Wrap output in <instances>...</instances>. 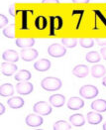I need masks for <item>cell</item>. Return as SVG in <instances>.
I'll list each match as a JSON object with an SVG mask.
<instances>
[{
  "label": "cell",
  "mask_w": 106,
  "mask_h": 130,
  "mask_svg": "<svg viewBox=\"0 0 106 130\" xmlns=\"http://www.w3.org/2000/svg\"><path fill=\"white\" fill-rule=\"evenodd\" d=\"M22 13H23V16H22V19H23V21H22V27L21 29H28V26H27V24H28V20H27V18H26V13H27V11L24 10L22 11Z\"/></svg>",
  "instance_id": "29"
},
{
  "label": "cell",
  "mask_w": 106,
  "mask_h": 130,
  "mask_svg": "<svg viewBox=\"0 0 106 130\" xmlns=\"http://www.w3.org/2000/svg\"><path fill=\"white\" fill-rule=\"evenodd\" d=\"M62 80L55 76L45 77L41 82V87L46 91H56L62 87Z\"/></svg>",
  "instance_id": "1"
},
{
  "label": "cell",
  "mask_w": 106,
  "mask_h": 130,
  "mask_svg": "<svg viewBox=\"0 0 106 130\" xmlns=\"http://www.w3.org/2000/svg\"><path fill=\"white\" fill-rule=\"evenodd\" d=\"M2 33L5 37L7 38H10V39H13L15 37V26L14 25H9L7 26L6 28H4L2 30Z\"/></svg>",
  "instance_id": "26"
},
{
  "label": "cell",
  "mask_w": 106,
  "mask_h": 130,
  "mask_svg": "<svg viewBox=\"0 0 106 130\" xmlns=\"http://www.w3.org/2000/svg\"><path fill=\"white\" fill-rule=\"evenodd\" d=\"M62 44L65 46L66 48H74L77 44V40L74 38H63Z\"/></svg>",
  "instance_id": "27"
},
{
  "label": "cell",
  "mask_w": 106,
  "mask_h": 130,
  "mask_svg": "<svg viewBox=\"0 0 106 130\" xmlns=\"http://www.w3.org/2000/svg\"><path fill=\"white\" fill-rule=\"evenodd\" d=\"M49 101H50L52 106L59 108V107L64 106V102H65V98L63 94H53L50 96Z\"/></svg>",
  "instance_id": "11"
},
{
  "label": "cell",
  "mask_w": 106,
  "mask_h": 130,
  "mask_svg": "<svg viewBox=\"0 0 106 130\" xmlns=\"http://www.w3.org/2000/svg\"><path fill=\"white\" fill-rule=\"evenodd\" d=\"M7 104L13 109L21 108L24 105V99L20 96H12L7 100Z\"/></svg>",
  "instance_id": "16"
},
{
  "label": "cell",
  "mask_w": 106,
  "mask_h": 130,
  "mask_svg": "<svg viewBox=\"0 0 106 130\" xmlns=\"http://www.w3.org/2000/svg\"><path fill=\"white\" fill-rule=\"evenodd\" d=\"M51 66L52 64L48 59H42L34 64V69L38 72H46V71L50 70Z\"/></svg>",
  "instance_id": "12"
},
{
  "label": "cell",
  "mask_w": 106,
  "mask_h": 130,
  "mask_svg": "<svg viewBox=\"0 0 106 130\" xmlns=\"http://www.w3.org/2000/svg\"><path fill=\"white\" fill-rule=\"evenodd\" d=\"M48 54L53 58H62L66 54V49L63 45L58 43L52 44L48 48Z\"/></svg>",
  "instance_id": "3"
},
{
  "label": "cell",
  "mask_w": 106,
  "mask_h": 130,
  "mask_svg": "<svg viewBox=\"0 0 106 130\" xmlns=\"http://www.w3.org/2000/svg\"><path fill=\"white\" fill-rule=\"evenodd\" d=\"M96 42L99 46L106 47V38H101V39H96Z\"/></svg>",
  "instance_id": "31"
},
{
  "label": "cell",
  "mask_w": 106,
  "mask_h": 130,
  "mask_svg": "<svg viewBox=\"0 0 106 130\" xmlns=\"http://www.w3.org/2000/svg\"><path fill=\"white\" fill-rule=\"evenodd\" d=\"M35 39L34 38H19V39H16V45L22 48V49H25V48H31L35 45Z\"/></svg>",
  "instance_id": "15"
},
{
  "label": "cell",
  "mask_w": 106,
  "mask_h": 130,
  "mask_svg": "<svg viewBox=\"0 0 106 130\" xmlns=\"http://www.w3.org/2000/svg\"><path fill=\"white\" fill-rule=\"evenodd\" d=\"M7 24H8L7 17L5 15H3V14H0V27H1V29L3 30V27H5Z\"/></svg>",
  "instance_id": "30"
},
{
  "label": "cell",
  "mask_w": 106,
  "mask_h": 130,
  "mask_svg": "<svg viewBox=\"0 0 106 130\" xmlns=\"http://www.w3.org/2000/svg\"><path fill=\"white\" fill-rule=\"evenodd\" d=\"M102 119H103L102 115L100 113H98L97 111L96 112H88L87 113V121L91 125L99 124L102 121Z\"/></svg>",
  "instance_id": "19"
},
{
  "label": "cell",
  "mask_w": 106,
  "mask_h": 130,
  "mask_svg": "<svg viewBox=\"0 0 106 130\" xmlns=\"http://www.w3.org/2000/svg\"><path fill=\"white\" fill-rule=\"evenodd\" d=\"M85 59H86V61H87L88 63L96 64V63H99V62H100L101 56H100V54H98V52L92 51V52H89V53L86 54Z\"/></svg>",
  "instance_id": "24"
},
{
  "label": "cell",
  "mask_w": 106,
  "mask_h": 130,
  "mask_svg": "<svg viewBox=\"0 0 106 130\" xmlns=\"http://www.w3.org/2000/svg\"><path fill=\"white\" fill-rule=\"evenodd\" d=\"M74 3H88L90 0H72Z\"/></svg>",
  "instance_id": "35"
},
{
  "label": "cell",
  "mask_w": 106,
  "mask_h": 130,
  "mask_svg": "<svg viewBox=\"0 0 106 130\" xmlns=\"http://www.w3.org/2000/svg\"><path fill=\"white\" fill-rule=\"evenodd\" d=\"M43 4H47V3H57L60 4V0H42Z\"/></svg>",
  "instance_id": "33"
},
{
  "label": "cell",
  "mask_w": 106,
  "mask_h": 130,
  "mask_svg": "<svg viewBox=\"0 0 106 130\" xmlns=\"http://www.w3.org/2000/svg\"><path fill=\"white\" fill-rule=\"evenodd\" d=\"M91 76L93 77H102V76H105L106 74V69L104 66L102 65H94L91 68Z\"/></svg>",
  "instance_id": "18"
},
{
  "label": "cell",
  "mask_w": 106,
  "mask_h": 130,
  "mask_svg": "<svg viewBox=\"0 0 106 130\" xmlns=\"http://www.w3.org/2000/svg\"><path fill=\"white\" fill-rule=\"evenodd\" d=\"M91 109L97 112H105L106 111V100L104 99H96L91 103Z\"/></svg>",
  "instance_id": "21"
},
{
  "label": "cell",
  "mask_w": 106,
  "mask_h": 130,
  "mask_svg": "<svg viewBox=\"0 0 106 130\" xmlns=\"http://www.w3.org/2000/svg\"><path fill=\"white\" fill-rule=\"evenodd\" d=\"M63 27V19L61 16L50 17V36H54L56 31L61 30Z\"/></svg>",
  "instance_id": "5"
},
{
  "label": "cell",
  "mask_w": 106,
  "mask_h": 130,
  "mask_svg": "<svg viewBox=\"0 0 106 130\" xmlns=\"http://www.w3.org/2000/svg\"><path fill=\"white\" fill-rule=\"evenodd\" d=\"M17 72V66L14 65L13 63L7 62L1 64V73L2 75L6 76H11L14 73Z\"/></svg>",
  "instance_id": "10"
},
{
  "label": "cell",
  "mask_w": 106,
  "mask_h": 130,
  "mask_svg": "<svg viewBox=\"0 0 106 130\" xmlns=\"http://www.w3.org/2000/svg\"><path fill=\"white\" fill-rule=\"evenodd\" d=\"M73 74H74V76H77V77H85L89 74V69L85 65H77L74 68Z\"/></svg>",
  "instance_id": "14"
},
{
  "label": "cell",
  "mask_w": 106,
  "mask_h": 130,
  "mask_svg": "<svg viewBox=\"0 0 106 130\" xmlns=\"http://www.w3.org/2000/svg\"><path fill=\"white\" fill-rule=\"evenodd\" d=\"M34 24H35V27H36V29H38V30L42 31V30H45V29L47 28L48 21H47V18H46L45 16H43V15H40V16L36 17V19H35V22H34Z\"/></svg>",
  "instance_id": "22"
},
{
  "label": "cell",
  "mask_w": 106,
  "mask_h": 130,
  "mask_svg": "<svg viewBox=\"0 0 106 130\" xmlns=\"http://www.w3.org/2000/svg\"><path fill=\"white\" fill-rule=\"evenodd\" d=\"M69 122L75 126V127H80V126H83L85 123L84 117L82 114L80 113H75L73 114L70 117H69Z\"/></svg>",
  "instance_id": "17"
},
{
  "label": "cell",
  "mask_w": 106,
  "mask_h": 130,
  "mask_svg": "<svg viewBox=\"0 0 106 130\" xmlns=\"http://www.w3.org/2000/svg\"><path fill=\"white\" fill-rule=\"evenodd\" d=\"M31 78V73L27 70H21L15 75V80L17 82H28Z\"/></svg>",
  "instance_id": "23"
},
{
  "label": "cell",
  "mask_w": 106,
  "mask_h": 130,
  "mask_svg": "<svg viewBox=\"0 0 106 130\" xmlns=\"http://www.w3.org/2000/svg\"><path fill=\"white\" fill-rule=\"evenodd\" d=\"M2 59L6 62L16 63L19 60V54L14 50H7L2 54Z\"/></svg>",
  "instance_id": "13"
},
{
  "label": "cell",
  "mask_w": 106,
  "mask_h": 130,
  "mask_svg": "<svg viewBox=\"0 0 106 130\" xmlns=\"http://www.w3.org/2000/svg\"><path fill=\"white\" fill-rule=\"evenodd\" d=\"M33 110L35 113H38L43 116L50 115L52 113V105L48 104L46 101H39L34 104Z\"/></svg>",
  "instance_id": "4"
},
{
  "label": "cell",
  "mask_w": 106,
  "mask_h": 130,
  "mask_svg": "<svg viewBox=\"0 0 106 130\" xmlns=\"http://www.w3.org/2000/svg\"><path fill=\"white\" fill-rule=\"evenodd\" d=\"M54 130H69L72 129V126L69 123H67L64 120H59L57 121L53 126Z\"/></svg>",
  "instance_id": "25"
},
{
  "label": "cell",
  "mask_w": 106,
  "mask_h": 130,
  "mask_svg": "<svg viewBox=\"0 0 106 130\" xmlns=\"http://www.w3.org/2000/svg\"><path fill=\"white\" fill-rule=\"evenodd\" d=\"M79 44L81 45L82 48L89 49V48H91L94 45V40L90 39V38H82V39L79 40Z\"/></svg>",
  "instance_id": "28"
},
{
  "label": "cell",
  "mask_w": 106,
  "mask_h": 130,
  "mask_svg": "<svg viewBox=\"0 0 106 130\" xmlns=\"http://www.w3.org/2000/svg\"><path fill=\"white\" fill-rule=\"evenodd\" d=\"M25 120H26V124L28 126H30V127H39L44 123L43 117L38 113L29 114Z\"/></svg>",
  "instance_id": "6"
},
{
  "label": "cell",
  "mask_w": 106,
  "mask_h": 130,
  "mask_svg": "<svg viewBox=\"0 0 106 130\" xmlns=\"http://www.w3.org/2000/svg\"><path fill=\"white\" fill-rule=\"evenodd\" d=\"M100 55H101V57L106 60V47H103L101 50H100Z\"/></svg>",
  "instance_id": "34"
},
{
  "label": "cell",
  "mask_w": 106,
  "mask_h": 130,
  "mask_svg": "<svg viewBox=\"0 0 106 130\" xmlns=\"http://www.w3.org/2000/svg\"><path fill=\"white\" fill-rule=\"evenodd\" d=\"M99 91L98 88L91 85H86L80 87L79 89V95L85 99H92L98 95Z\"/></svg>",
  "instance_id": "2"
},
{
  "label": "cell",
  "mask_w": 106,
  "mask_h": 130,
  "mask_svg": "<svg viewBox=\"0 0 106 130\" xmlns=\"http://www.w3.org/2000/svg\"><path fill=\"white\" fill-rule=\"evenodd\" d=\"M102 85H103L104 87H106V76H104L103 79H102Z\"/></svg>",
  "instance_id": "37"
},
{
  "label": "cell",
  "mask_w": 106,
  "mask_h": 130,
  "mask_svg": "<svg viewBox=\"0 0 106 130\" xmlns=\"http://www.w3.org/2000/svg\"><path fill=\"white\" fill-rule=\"evenodd\" d=\"M14 94V87L11 84H4L0 87V95L2 98H8Z\"/></svg>",
  "instance_id": "20"
},
{
  "label": "cell",
  "mask_w": 106,
  "mask_h": 130,
  "mask_svg": "<svg viewBox=\"0 0 106 130\" xmlns=\"http://www.w3.org/2000/svg\"><path fill=\"white\" fill-rule=\"evenodd\" d=\"M84 106L82 98H70L67 101V108L70 110H78Z\"/></svg>",
  "instance_id": "9"
},
{
  "label": "cell",
  "mask_w": 106,
  "mask_h": 130,
  "mask_svg": "<svg viewBox=\"0 0 106 130\" xmlns=\"http://www.w3.org/2000/svg\"><path fill=\"white\" fill-rule=\"evenodd\" d=\"M9 13L11 16H15L16 15V11H15V4H11L9 7Z\"/></svg>",
  "instance_id": "32"
},
{
  "label": "cell",
  "mask_w": 106,
  "mask_h": 130,
  "mask_svg": "<svg viewBox=\"0 0 106 130\" xmlns=\"http://www.w3.org/2000/svg\"><path fill=\"white\" fill-rule=\"evenodd\" d=\"M4 113H5V106L2 103H0V114L3 115Z\"/></svg>",
  "instance_id": "36"
},
{
  "label": "cell",
  "mask_w": 106,
  "mask_h": 130,
  "mask_svg": "<svg viewBox=\"0 0 106 130\" xmlns=\"http://www.w3.org/2000/svg\"><path fill=\"white\" fill-rule=\"evenodd\" d=\"M38 51L35 49H22L20 52V57L23 61L25 62H31L33 60H35L36 58H38Z\"/></svg>",
  "instance_id": "8"
},
{
  "label": "cell",
  "mask_w": 106,
  "mask_h": 130,
  "mask_svg": "<svg viewBox=\"0 0 106 130\" xmlns=\"http://www.w3.org/2000/svg\"><path fill=\"white\" fill-rule=\"evenodd\" d=\"M34 89V87L29 82H19L16 86V90L21 95H27L30 94Z\"/></svg>",
  "instance_id": "7"
},
{
  "label": "cell",
  "mask_w": 106,
  "mask_h": 130,
  "mask_svg": "<svg viewBox=\"0 0 106 130\" xmlns=\"http://www.w3.org/2000/svg\"><path fill=\"white\" fill-rule=\"evenodd\" d=\"M102 129H103V130H106V122L104 123V124H103V127H102Z\"/></svg>",
  "instance_id": "38"
}]
</instances>
